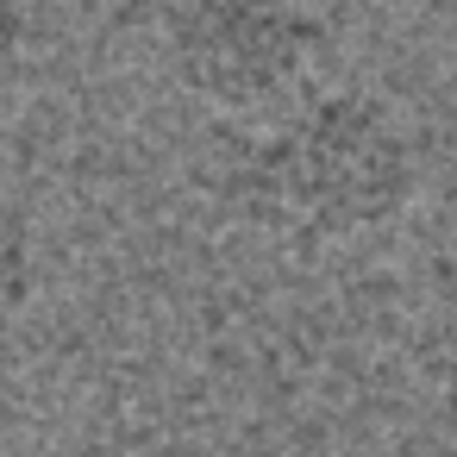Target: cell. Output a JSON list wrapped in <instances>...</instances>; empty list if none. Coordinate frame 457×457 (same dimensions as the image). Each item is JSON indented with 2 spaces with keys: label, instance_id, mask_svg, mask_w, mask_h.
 Returning a JSON list of instances; mask_svg holds the SVG:
<instances>
[{
  "label": "cell",
  "instance_id": "cell-1",
  "mask_svg": "<svg viewBox=\"0 0 457 457\" xmlns=\"http://www.w3.org/2000/svg\"><path fill=\"white\" fill-rule=\"evenodd\" d=\"M195 182L238 232L282 251H338L407 220L426 188V151L395 95L326 76L282 107L213 120Z\"/></svg>",
  "mask_w": 457,
  "mask_h": 457
},
{
  "label": "cell",
  "instance_id": "cell-2",
  "mask_svg": "<svg viewBox=\"0 0 457 457\" xmlns=\"http://www.w3.org/2000/svg\"><path fill=\"white\" fill-rule=\"evenodd\" d=\"M151 45L176 95L245 120L332 76L338 0H151Z\"/></svg>",
  "mask_w": 457,
  "mask_h": 457
},
{
  "label": "cell",
  "instance_id": "cell-3",
  "mask_svg": "<svg viewBox=\"0 0 457 457\" xmlns=\"http://www.w3.org/2000/svg\"><path fill=\"white\" fill-rule=\"evenodd\" d=\"M45 288V232L26 195L0 182V332L20 326Z\"/></svg>",
  "mask_w": 457,
  "mask_h": 457
},
{
  "label": "cell",
  "instance_id": "cell-4",
  "mask_svg": "<svg viewBox=\"0 0 457 457\" xmlns=\"http://www.w3.org/2000/svg\"><path fill=\"white\" fill-rule=\"evenodd\" d=\"M38 26H45V0H0V76L26 63V51L38 45Z\"/></svg>",
  "mask_w": 457,
  "mask_h": 457
}]
</instances>
